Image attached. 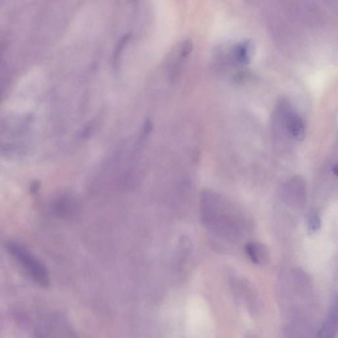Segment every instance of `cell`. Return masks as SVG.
I'll return each instance as SVG.
<instances>
[{
    "label": "cell",
    "instance_id": "obj_9",
    "mask_svg": "<svg viewBox=\"0 0 338 338\" xmlns=\"http://www.w3.org/2000/svg\"><path fill=\"white\" fill-rule=\"evenodd\" d=\"M191 251V242L187 236H183L178 249L177 259L180 263H183Z\"/></svg>",
    "mask_w": 338,
    "mask_h": 338
},
{
    "label": "cell",
    "instance_id": "obj_12",
    "mask_svg": "<svg viewBox=\"0 0 338 338\" xmlns=\"http://www.w3.org/2000/svg\"><path fill=\"white\" fill-rule=\"evenodd\" d=\"M192 42L190 40L186 41L184 43L183 47L181 48V58H185L190 54L191 50H192Z\"/></svg>",
    "mask_w": 338,
    "mask_h": 338
},
{
    "label": "cell",
    "instance_id": "obj_5",
    "mask_svg": "<svg viewBox=\"0 0 338 338\" xmlns=\"http://www.w3.org/2000/svg\"><path fill=\"white\" fill-rule=\"evenodd\" d=\"M248 281L244 279H236L233 280L234 292L238 298L243 300L250 311L254 312L257 307V296L254 292L253 287Z\"/></svg>",
    "mask_w": 338,
    "mask_h": 338
},
{
    "label": "cell",
    "instance_id": "obj_2",
    "mask_svg": "<svg viewBox=\"0 0 338 338\" xmlns=\"http://www.w3.org/2000/svg\"><path fill=\"white\" fill-rule=\"evenodd\" d=\"M5 248L15 263L35 285L42 288L50 286L51 279L48 268L26 247L17 242L9 240L5 243Z\"/></svg>",
    "mask_w": 338,
    "mask_h": 338
},
{
    "label": "cell",
    "instance_id": "obj_8",
    "mask_svg": "<svg viewBox=\"0 0 338 338\" xmlns=\"http://www.w3.org/2000/svg\"><path fill=\"white\" fill-rule=\"evenodd\" d=\"M338 330V306L332 310L327 321L319 332V337H332Z\"/></svg>",
    "mask_w": 338,
    "mask_h": 338
},
{
    "label": "cell",
    "instance_id": "obj_13",
    "mask_svg": "<svg viewBox=\"0 0 338 338\" xmlns=\"http://www.w3.org/2000/svg\"><path fill=\"white\" fill-rule=\"evenodd\" d=\"M40 188V183L38 181H34L31 184L30 190L31 194H36Z\"/></svg>",
    "mask_w": 338,
    "mask_h": 338
},
{
    "label": "cell",
    "instance_id": "obj_14",
    "mask_svg": "<svg viewBox=\"0 0 338 338\" xmlns=\"http://www.w3.org/2000/svg\"><path fill=\"white\" fill-rule=\"evenodd\" d=\"M332 170H333L334 173L338 177V163L334 166Z\"/></svg>",
    "mask_w": 338,
    "mask_h": 338
},
{
    "label": "cell",
    "instance_id": "obj_15",
    "mask_svg": "<svg viewBox=\"0 0 338 338\" xmlns=\"http://www.w3.org/2000/svg\"><path fill=\"white\" fill-rule=\"evenodd\" d=\"M319 1H323V2L329 3L332 1V0H319Z\"/></svg>",
    "mask_w": 338,
    "mask_h": 338
},
{
    "label": "cell",
    "instance_id": "obj_11",
    "mask_svg": "<svg viewBox=\"0 0 338 338\" xmlns=\"http://www.w3.org/2000/svg\"><path fill=\"white\" fill-rule=\"evenodd\" d=\"M321 226V222L317 214H312L308 219V231L309 234H313L317 231Z\"/></svg>",
    "mask_w": 338,
    "mask_h": 338
},
{
    "label": "cell",
    "instance_id": "obj_1",
    "mask_svg": "<svg viewBox=\"0 0 338 338\" xmlns=\"http://www.w3.org/2000/svg\"><path fill=\"white\" fill-rule=\"evenodd\" d=\"M200 210L204 226L219 239L234 243L245 234V218L222 195L210 190L203 191Z\"/></svg>",
    "mask_w": 338,
    "mask_h": 338
},
{
    "label": "cell",
    "instance_id": "obj_6",
    "mask_svg": "<svg viewBox=\"0 0 338 338\" xmlns=\"http://www.w3.org/2000/svg\"><path fill=\"white\" fill-rule=\"evenodd\" d=\"M246 253L255 264L263 265L268 259V252L263 244L252 241L245 246Z\"/></svg>",
    "mask_w": 338,
    "mask_h": 338
},
{
    "label": "cell",
    "instance_id": "obj_7",
    "mask_svg": "<svg viewBox=\"0 0 338 338\" xmlns=\"http://www.w3.org/2000/svg\"><path fill=\"white\" fill-rule=\"evenodd\" d=\"M286 118L287 127L293 136L299 141L303 140L305 136V132L303 122L300 117L292 113L287 115Z\"/></svg>",
    "mask_w": 338,
    "mask_h": 338
},
{
    "label": "cell",
    "instance_id": "obj_10",
    "mask_svg": "<svg viewBox=\"0 0 338 338\" xmlns=\"http://www.w3.org/2000/svg\"><path fill=\"white\" fill-rule=\"evenodd\" d=\"M234 56L240 63H249L251 58V46L249 43H243L236 47Z\"/></svg>",
    "mask_w": 338,
    "mask_h": 338
},
{
    "label": "cell",
    "instance_id": "obj_3",
    "mask_svg": "<svg viewBox=\"0 0 338 338\" xmlns=\"http://www.w3.org/2000/svg\"><path fill=\"white\" fill-rule=\"evenodd\" d=\"M289 9L294 18L309 25H317L324 20V15L316 5L304 0H291Z\"/></svg>",
    "mask_w": 338,
    "mask_h": 338
},
{
    "label": "cell",
    "instance_id": "obj_4",
    "mask_svg": "<svg viewBox=\"0 0 338 338\" xmlns=\"http://www.w3.org/2000/svg\"><path fill=\"white\" fill-rule=\"evenodd\" d=\"M52 210L54 214L60 218L72 220L75 218L79 212V202L72 195H63L54 201Z\"/></svg>",
    "mask_w": 338,
    "mask_h": 338
}]
</instances>
